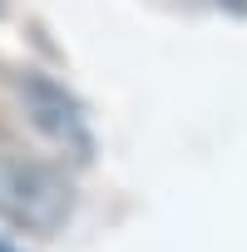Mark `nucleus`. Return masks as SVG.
Returning <instances> with one entry per match:
<instances>
[{
  "label": "nucleus",
  "mask_w": 247,
  "mask_h": 252,
  "mask_svg": "<svg viewBox=\"0 0 247 252\" xmlns=\"http://www.w3.org/2000/svg\"><path fill=\"white\" fill-rule=\"evenodd\" d=\"M74 213V183L40 158L0 154V222L30 237H55Z\"/></svg>",
  "instance_id": "obj_1"
},
{
  "label": "nucleus",
  "mask_w": 247,
  "mask_h": 252,
  "mask_svg": "<svg viewBox=\"0 0 247 252\" xmlns=\"http://www.w3.org/2000/svg\"><path fill=\"white\" fill-rule=\"evenodd\" d=\"M20 109L30 119V129L50 144L55 158L64 163H89L94 158V134H89V119L79 109V99L69 89H60L55 79H20Z\"/></svg>",
  "instance_id": "obj_2"
},
{
  "label": "nucleus",
  "mask_w": 247,
  "mask_h": 252,
  "mask_svg": "<svg viewBox=\"0 0 247 252\" xmlns=\"http://www.w3.org/2000/svg\"><path fill=\"white\" fill-rule=\"evenodd\" d=\"M0 20H5V0H0Z\"/></svg>",
  "instance_id": "obj_3"
},
{
  "label": "nucleus",
  "mask_w": 247,
  "mask_h": 252,
  "mask_svg": "<svg viewBox=\"0 0 247 252\" xmlns=\"http://www.w3.org/2000/svg\"><path fill=\"white\" fill-rule=\"evenodd\" d=\"M0 252H10V247H5V242H0Z\"/></svg>",
  "instance_id": "obj_4"
}]
</instances>
